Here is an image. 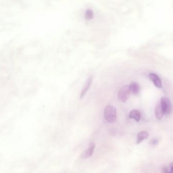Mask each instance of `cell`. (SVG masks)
Segmentation results:
<instances>
[{"instance_id":"1","label":"cell","mask_w":173,"mask_h":173,"mask_svg":"<svg viewBox=\"0 0 173 173\" xmlns=\"http://www.w3.org/2000/svg\"><path fill=\"white\" fill-rule=\"evenodd\" d=\"M104 116L107 122L110 123H114L117 118V112L115 108L110 105L107 106L104 110Z\"/></svg>"},{"instance_id":"2","label":"cell","mask_w":173,"mask_h":173,"mask_svg":"<svg viewBox=\"0 0 173 173\" xmlns=\"http://www.w3.org/2000/svg\"><path fill=\"white\" fill-rule=\"evenodd\" d=\"M164 115H170L172 112V104L170 99L166 97H162L160 102Z\"/></svg>"},{"instance_id":"3","label":"cell","mask_w":173,"mask_h":173,"mask_svg":"<svg viewBox=\"0 0 173 173\" xmlns=\"http://www.w3.org/2000/svg\"><path fill=\"white\" fill-rule=\"evenodd\" d=\"M131 90L129 89V86L125 85L121 88L118 93V99L120 102L125 103L129 99L130 95Z\"/></svg>"},{"instance_id":"4","label":"cell","mask_w":173,"mask_h":173,"mask_svg":"<svg viewBox=\"0 0 173 173\" xmlns=\"http://www.w3.org/2000/svg\"><path fill=\"white\" fill-rule=\"evenodd\" d=\"M95 144L93 142H90L89 145V148L86 150L83 151V153L80 155L81 159H87L92 156L95 148Z\"/></svg>"},{"instance_id":"5","label":"cell","mask_w":173,"mask_h":173,"mask_svg":"<svg viewBox=\"0 0 173 173\" xmlns=\"http://www.w3.org/2000/svg\"><path fill=\"white\" fill-rule=\"evenodd\" d=\"M93 76H90V77H88V78L87 79V80L86 81V83L84 84V86H83V87L82 89L81 90V93H80V99H82L84 96L86 95V93L87 92L89 88L91 86V84L92 82V80H93Z\"/></svg>"},{"instance_id":"6","label":"cell","mask_w":173,"mask_h":173,"mask_svg":"<svg viewBox=\"0 0 173 173\" xmlns=\"http://www.w3.org/2000/svg\"><path fill=\"white\" fill-rule=\"evenodd\" d=\"M149 77L150 80L152 81L153 83H154L156 87L159 88L162 87V80L157 75L154 73H150Z\"/></svg>"},{"instance_id":"7","label":"cell","mask_w":173,"mask_h":173,"mask_svg":"<svg viewBox=\"0 0 173 173\" xmlns=\"http://www.w3.org/2000/svg\"><path fill=\"white\" fill-rule=\"evenodd\" d=\"M129 116L130 118L134 119L137 122H138L141 120V112L138 110H133L129 112Z\"/></svg>"},{"instance_id":"8","label":"cell","mask_w":173,"mask_h":173,"mask_svg":"<svg viewBox=\"0 0 173 173\" xmlns=\"http://www.w3.org/2000/svg\"><path fill=\"white\" fill-rule=\"evenodd\" d=\"M155 115L157 119H161L164 115V111L162 110L160 103H158L155 108Z\"/></svg>"},{"instance_id":"9","label":"cell","mask_w":173,"mask_h":173,"mask_svg":"<svg viewBox=\"0 0 173 173\" xmlns=\"http://www.w3.org/2000/svg\"><path fill=\"white\" fill-rule=\"evenodd\" d=\"M149 136V134L147 132L145 131H142L140 132L137 135V139L136 143L139 144L141 143L144 140H145L148 138Z\"/></svg>"},{"instance_id":"10","label":"cell","mask_w":173,"mask_h":173,"mask_svg":"<svg viewBox=\"0 0 173 173\" xmlns=\"http://www.w3.org/2000/svg\"><path fill=\"white\" fill-rule=\"evenodd\" d=\"M131 92L134 95H137L140 91V86L136 82H132L129 86Z\"/></svg>"},{"instance_id":"11","label":"cell","mask_w":173,"mask_h":173,"mask_svg":"<svg viewBox=\"0 0 173 173\" xmlns=\"http://www.w3.org/2000/svg\"><path fill=\"white\" fill-rule=\"evenodd\" d=\"M93 17H94V13L92 10L90 9L86 10L85 13V19L87 21H90L93 19Z\"/></svg>"},{"instance_id":"12","label":"cell","mask_w":173,"mask_h":173,"mask_svg":"<svg viewBox=\"0 0 173 173\" xmlns=\"http://www.w3.org/2000/svg\"><path fill=\"white\" fill-rule=\"evenodd\" d=\"M158 143V140L156 138L152 139L150 141V145L152 146L157 145Z\"/></svg>"},{"instance_id":"13","label":"cell","mask_w":173,"mask_h":173,"mask_svg":"<svg viewBox=\"0 0 173 173\" xmlns=\"http://www.w3.org/2000/svg\"><path fill=\"white\" fill-rule=\"evenodd\" d=\"M162 173H170V169L168 170L167 167H164L162 168Z\"/></svg>"},{"instance_id":"14","label":"cell","mask_w":173,"mask_h":173,"mask_svg":"<svg viewBox=\"0 0 173 173\" xmlns=\"http://www.w3.org/2000/svg\"><path fill=\"white\" fill-rule=\"evenodd\" d=\"M170 173H173V164L172 163L170 166Z\"/></svg>"}]
</instances>
